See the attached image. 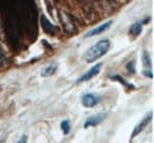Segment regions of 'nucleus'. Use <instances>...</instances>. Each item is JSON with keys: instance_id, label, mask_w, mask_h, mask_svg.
Here are the masks:
<instances>
[{"instance_id": "obj_1", "label": "nucleus", "mask_w": 154, "mask_h": 143, "mask_svg": "<svg viewBox=\"0 0 154 143\" xmlns=\"http://www.w3.org/2000/svg\"><path fill=\"white\" fill-rule=\"evenodd\" d=\"M0 14L7 40L17 45L25 32L36 33V6L32 1H0Z\"/></svg>"}, {"instance_id": "obj_2", "label": "nucleus", "mask_w": 154, "mask_h": 143, "mask_svg": "<svg viewBox=\"0 0 154 143\" xmlns=\"http://www.w3.org/2000/svg\"><path fill=\"white\" fill-rule=\"evenodd\" d=\"M110 49V41L108 39H103V40L97 41L94 46H91L84 55V59L87 63H93V61L100 59L101 57H103L108 50Z\"/></svg>"}, {"instance_id": "obj_3", "label": "nucleus", "mask_w": 154, "mask_h": 143, "mask_svg": "<svg viewBox=\"0 0 154 143\" xmlns=\"http://www.w3.org/2000/svg\"><path fill=\"white\" fill-rule=\"evenodd\" d=\"M101 67H102V64H101V63L96 64V65H95V66H93V67H91V69H90L88 72H85L83 76H81V77L77 79V83L87 82V81H89V79L94 78L97 73L101 71Z\"/></svg>"}, {"instance_id": "obj_4", "label": "nucleus", "mask_w": 154, "mask_h": 143, "mask_svg": "<svg viewBox=\"0 0 154 143\" xmlns=\"http://www.w3.org/2000/svg\"><path fill=\"white\" fill-rule=\"evenodd\" d=\"M152 118H153V112H149V115H147L141 122L139 123L136 127L134 128V130H133V134H132V139H134V137H136L148 124H149V122L152 121Z\"/></svg>"}, {"instance_id": "obj_5", "label": "nucleus", "mask_w": 154, "mask_h": 143, "mask_svg": "<svg viewBox=\"0 0 154 143\" xmlns=\"http://www.w3.org/2000/svg\"><path fill=\"white\" fill-rule=\"evenodd\" d=\"M100 97L95 95V94H87L82 97V104L85 106V108H93L95 106L96 104H98L100 102Z\"/></svg>"}, {"instance_id": "obj_6", "label": "nucleus", "mask_w": 154, "mask_h": 143, "mask_svg": "<svg viewBox=\"0 0 154 143\" xmlns=\"http://www.w3.org/2000/svg\"><path fill=\"white\" fill-rule=\"evenodd\" d=\"M104 118H106V115H95V116H91V117H89L85 123H84V128L87 129V128H90V127H96L100 123H102L104 121Z\"/></svg>"}, {"instance_id": "obj_7", "label": "nucleus", "mask_w": 154, "mask_h": 143, "mask_svg": "<svg viewBox=\"0 0 154 143\" xmlns=\"http://www.w3.org/2000/svg\"><path fill=\"white\" fill-rule=\"evenodd\" d=\"M42 25H43L44 31H45L48 34H56V33H57L58 27H56L54 24H51L44 16L42 17Z\"/></svg>"}, {"instance_id": "obj_8", "label": "nucleus", "mask_w": 154, "mask_h": 143, "mask_svg": "<svg viewBox=\"0 0 154 143\" xmlns=\"http://www.w3.org/2000/svg\"><path fill=\"white\" fill-rule=\"evenodd\" d=\"M110 25H112V20L106 21V22H103L102 25H100L98 27L94 28V30H91V31H89V32L85 34V37H94V36H97V34H100V33L104 32V31H106Z\"/></svg>"}, {"instance_id": "obj_9", "label": "nucleus", "mask_w": 154, "mask_h": 143, "mask_svg": "<svg viewBox=\"0 0 154 143\" xmlns=\"http://www.w3.org/2000/svg\"><path fill=\"white\" fill-rule=\"evenodd\" d=\"M142 65H143L145 70H147V71H151L152 70V61H151L149 53L147 51H143L142 52Z\"/></svg>"}, {"instance_id": "obj_10", "label": "nucleus", "mask_w": 154, "mask_h": 143, "mask_svg": "<svg viewBox=\"0 0 154 143\" xmlns=\"http://www.w3.org/2000/svg\"><path fill=\"white\" fill-rule=\"evenodd\" d=\"M56 70H57V65H56V64H51V65H49L48 67H45V69L40 72V75H42L43 77H49V76H52V75L56 72Z\"/></svg>"}, {"instance_id": "obj_11", "label": "nucleus", "mask_w": 154, "mask_h": 143, "mask_svg": "<svg viewBox=\"0 0 154 143\" xmlns=\"http://www.w3.org/2000/svg\"><path fill=\"white\" fill-rule=\"evenodd\" d=\"M141 31H142V24L141 22H134L129 28V34H132L133 37H136L141 33Z\"/></svg>"}, {"instance_id": "obj_12", "label": "nucleus", "mask_w": 154, "mask_h": 143, "mask_svg": "<svg viewBox=\"0 0 154 143\" xmlns=\"http://www.w3.org/2000/svg\"><path fill=\"white\" fill-rule=\"evenodd\" d=\"M60 128H62V131H63V134H64V135H68V134H69V131H70V129H71L70 122H69L68 120L63 121V122L60 123Z\"/></svg>"}, {"instance_id": "obj_13", "label": "nucleus", "mask_w": 154, "mask_h": 143, "mask_svg": "<svg viewBox=\"0 0 154 143\" xmlns=\"http://www.w3.org/2000/svg\"><path fill=\"white\" fill-rule=\"evenodd\" d=\"M113 81H117V82H120L121 84H123L125 86H127V88H129V89H134V85H132V84H129V83H127L122 77H120V76H112L110 77Z\"/></svg>"}, {"instance_id": "obj_14", "label": "nucleus", "mask_w": 154, "mask_h": 143, "mask_svg": "<svg viewBox=\"0 0 154 143\" xmlns=\"http://www.w3.org/2000/svg\"><path fill=\"white\" fill-rule=\"evenodd\" d=\"M127 70H128L129 73H132V75L135 72V61H132L128 65H127Z\"/></svg>"}, {"instance_id": "obj_15", "label": "nucleus", "mask_w": 154, "mask_h": 143, "mask_svg": "<svg viewBox=\"0 0 154 143\" xmlns=\"http://www.w3.org/2000/svg\"><path fill=\"white\" fill-rule=\"evenodd\" d=\"M143 75H145L146 77L153 78V73H152V71H147V70H143Z\"/></svg>"}, {"instance_id": "obj_16", "label": "nucleus", "mask_w": 154, "mask_h": 143, "mask_svg": "<svg viewBox=\"0 0 154 143\" xmlns=\"http://www.w3.org/2000/svg\"><path fill=\"white\" fill-rule=\"evenodd\" d=\"M26 142H27V136H26V135H24V136H21V137H20L19 141H18L17 143H26Z\"/></svg>"}, {"instance_id": "obj_17", "label": "nucleus", "mask_w": 154, "mask_h": 143, "mask_svg": "<svg viewBox=\"0 0 154 143\" xmlns=\"http://www.w3.org/2000/svg\"><path fill=\"white\" fill-rule=\"evenodd\" d=\"M2 61H4V56H2V53L0 52V66L2 65Z\"/></svg>"}]
</instances>
